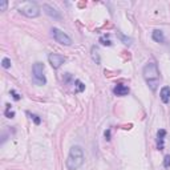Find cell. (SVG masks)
Segmentation results:
<instances>
[{
  "label": "cell",
  "mask_w": 170,
  "mask_h": 170,
  "mask_svg": "<svg viewBox=\"0 0 170 170\" xmlns=\"http://www.w3.org/2000/svg\"><path fill=\"white\" fill-rule=\"evenodd\" d=\"M5 106H7V108H5V112H4L5 117H7V118H13V117H15V112L11 110V105H9V104H7Z\"/></svg>",
  "instance_id": "obj_14"
},
{
  "label": "cell",
  "mask_w": 170,
  "mask_h": 170,
  "mask_svg": "<svg viewBox=\"0 0 170 170\" xmlns=\"http://www.w3.org/2000/svg\"><path fill=\"white\" fill-rule=\"evenodd\" d=\"M43 8H44V11H45L47 15H49L50 17H53V19H57V20H60V19H61L60 12H59V11H57L56 8H53L52 5L44 4V5H43Z\"/></svg>",
  "instance_id": "obj_7"
},
{
  "label": "cell",
  "mask_w": 170,
  "mask_h": 170,
  "mask_svg": "<svg viewBox=\"0 0 170 170\" xmlns=\"http://www.w3.org/2000/svg\"><path fill=\"white\" fill-rule=\"evenodd\" d=\"M2 67L4 68V69H9L11 68V60L8 57H4V59L2 60Z\"/></svg>",
  "instance_id": "obj_16"
},
{
  "label": "cell",
  "mask_w": 170,
  "mask_h": 170,
  "mask_svg": "<svg viewBox=\"0 0 170 170\" xmlns=\"http://www.w3.org/2000/svg\"><path fill=\"white\" fill-rule=\"evenodd\" d=\"M92 59H93V61H96V64H100L101 63L99 48H96V47H92Z\"/></svg>",
  "instance_id": "obj_12"
},
{
  "label": "cell",
  "mask_w": 170,
  "mask_h": 170,
  "mask_svg": "<svg viewBox=\"0 0 170 170\" xmlns=\"http://www.w3.org/2000/svg\"><path fill=\"white\" fill-rule=\"evenodd\" d=\"M32 77H33V82L36 85H45L47 78L44 75V64L41 63H35L32 67Z\"/></svg>",
  "instance_id": "obj_4"
},
{
  "label": "cell",
  "mask_w": 170,
  "mask_h": 170,
  "mask_svg": "<svg viewBox=\"0 0 170 170\" xmlns=\"http://www.w3.org/2000/svg\"><path fill=\"white\" fill-rule=\"evenodd\" d=\"M7 7H8V2H5V0H2V2H0V11H5Z\"/></svg>",
  "instance_id": "obj_20"
},
{
  "label": "cell",
  "mask_w": 170,
  "mask_h": 170,
  "mask_svg": "<svg viewBox=\"0 0 170 170\" xmlns=\"http://www.w3.org/2000/svg\"><path fill=\"white\" fill-rule=\"evenodd\" d=\"M120 37H121L122 40L125 41V44H132V39H128V37H125V36H124V35H121V33H120Z\"/></svg>",
  "instance_id": "obj_21"
},
{
  "label": "cell",
  "mask_w": 170,
  "mask_h": 170,
  "mask_svg": "<svg viewBox=\"0 0 170 170\" xmlns=\"http://www.w3.org/2000/svg\"><path fill=\"white\" fill-rule=\"evenodd\" d=\"M142 75L145 78L146 84L150 86L151 90L157 89L158 84H160V71L155 63H147L142 69Z\"/></svg>",
  "instance_id": "obj_2"
},
{
  "label": "cell",
  "mask_w": 170,
  "mask_h": 170,
  "mask_svg": "<svg viewBox=\"0 0 170 170\" xmlns=\"http://www.w3.org/2000/svg\"><path fill=\"white\" fill-rule=\"evenodd\" d=\"M105 138L109 141L110 140V129H108V130H105Z\"/></svg>",
  "instance_id": "obj_22"
},
{
  "label": "cell",
  "mask_w": 170,
  "mask_h": 170,
  "mask_svg": "<svg viewBox=\"0 0 170 170\" xmlns=\"http://www.w3.org/2000/svg\"><path fill=\"white\" fill-rule=\"evenodd\" d=\"M85 155H84V150L81 149V146L75 145L71 147L69 154H68V158L65 161V165H67L68 170H77L80 169L82 164H84Z\"/></svg>",
  "instance_id": "obj_1"
},
{
  "label": "cell",
  "mask_w": 170,
  "mask_h": 170,
  "mask_svg": "<svg viewBox=\"0 0 170 170\" xmlns=\"http://www.w3.org/2000/svg\"><path fill=\"white\" fill-rule=\"evenodd\" d=\"M164 166H165L166 169L170 168V155L169 154L165 155V158H164Z\"/></svg>",
  "instance_id": "obj_19"
},
{
  "label": "cell",
  "mask_w": 170,
  "mask_h": 170,
  "mask_svg": "<svg viewBox=\"0 0 170 170\" xmlns=\"http://www.w3.org/2000/svg\"><path fill=\"white\" fill-rule=\"evenodd\" d=\"M75 84H76V92H82V90H85V85L82 84L80 80H76Z\"/></svg>",
  "instance_id": "obj_15"
},
{
  "label": "cell",
  "mask_w": 170,
  "mask_h": 170,
  "mask_svg": "<svg viewBox=\"0 0 170 170\" xmlns=\"http://www.w3.org/2000/svg\"><path fill=\"white\" fill-rule=\"evenodd\" d=\"M151 37H153V40L155 43H165V35H164V32H162L161 29H155L153 31V33H151Z\"/></svg>",
  "instance_id": "obj_11"
},
{
  "label": "cell",
  "mask_w": 170,
  "mask_h": 170,
  "mask_svg": "<svg viewBox=\"0 0 170 170\" xmlns=\"http://www.w3.org/2000/svg\"><path fill=\"white\" fill-rule=\"evenodd\" d=\"M52 35H53V39H55L57 43H60V44L67 45V47L72 45V39L65 33V32L59 29V28H52Z\"/></svg>",
  "instance_id": "obj_5"
},
{
  "label": "cell",
  "mask_w": 170,
  "mask_h": 170,
  "mask_svg": "<svg viewBox=\"0 0 170 170\" xmlns=\"http://www.w3.org/2000/svg\"><path fill=\"white\" fill-rule=\"evenodd\" d=\"M11 95H12V97H13V100H15V101H19V100L21 99V96L16 92V90H13V89L11 90Z\"/></svg>",
  "instance_id": "obj_18"
},
{
  "label": "cell",
  "mask_w": 170,
  "mask_h": 170,
  "mask_svg": "<svg viewBox=\"0 0 170 170\" xmlns=\"http://www.w3.org/2000/svg\"><path fill=\"white\" fill-rule=\"evenodd\" d=\"M48 60L53 69H59L61 65L65 63V57L63 55H59V53H50L48 56Z\"/></svg>",
  "instance_id": "obj_6"
},
{
  "label": "cell",
  "mask_w": 170,
  "mask_h": 170,
  "mask_svg": "<svg viewBox=\"0 0 170 170\" xmlns=\"http://www.w3.org/2000/svg\"><path fill=\"white\" fill-rule=\"evenodd\" d=\"M100 43L105 47H110L112 45V41L109 40V35H104L100 37Z\"/></svg>",
  "instance_id": "obj_13"
},
{
  "label": "cell",
  "mask_w": 170,
  "mask_h": 170,
  "mask_svg": "<svg viewBox=\"0 0 170 170\" xmlns=\"http://www.w3.org/2000/svg\"><path fill=\"white\" fill-rule=\"evenodd\" d=\"M160 97H161V100H162V102H164V104L169 102V101H170V88H169V86H164V88L161 89Z\"/></svg>",
  "instance_id": "obj_10"
},
{
  "label": "cell",
  "mask_w": 170,
  "mask_h": 170,
  "mask_svg": "<svg viewBox=\"0 0 170 170\" xmlns=\"http://www.w3.org/2000/svg\"><path fill=\"white\" fill-rule=\"evenodd\" d=\"M17 11L27 17H37L40 15V8L35 2H23L17 4Z\"/></svg>",
  "instance_id": "obj_3"
},
{
  "label": "cell",
  "mask_w": 170,
  "mask_h": 170,
  "mask_svg": "<svg viewBox=\"0 0 170 170\" xmlns=\"http://www.w3.org/2000/svg\"><path fill=\"white\" fill-rule=\"evenodd\" d=\"M165 136H166V130L165 129H160L157 132V147L158 150H162L164 149V140H165Z\"/></svg>",
  "instance_id": "obj_9"
},
{
  "label": "cell",
  "mask_w": 170,
  "mask_h": 170,
  "mask_svg": "<svg viewBox=\"0 0 170 170\" xmlns=\"http://www.w3.org/2000/svg\"><path fill=\"white\" fill-rule=\"evenodd\" d=\"M113 93L116 96H120V97L126 96V95H129V88L124 84H117L113 88Z\"/></svg>",
  "instance_id": "obj_8"
},
{
  "label": "cell",
  "mask_w": 170,
  "mask_h": 170,
  "mask_svg": "<svg viewBox=\"0 0 170 170\" xmlns=\"http://www.w3.org/2000/svg\"><path fill=\"white\" fill-rule=\"evenodd\" d=\"M28 114H29L31 120H33V121H35V124H36V125H39V124L41 122V120L39 118V116H36V114H31V113H28Z\"/></svg>",
  "instance_id": "obj_17"
}]
</instances>
